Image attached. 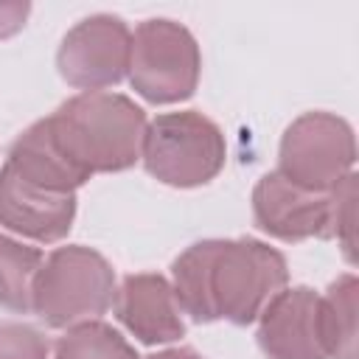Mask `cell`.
Listing matches in <instances>:
<instances>
[{"instance_id": "6da1fadb", "label": "cell", "mask_w": 359, "mask_h": 359, "mask_svg": "<svg viewBox=\"0 0 359 359\" xmlns=\"http://www.w3.org/2000/svg\"><path fill=\"white\" fill-rule=\"evenodd\" d=\"M174 297L194 323L227 320L252 325L264 306L286 289V258L258 238H205L171 264Z\"/></svg>"}, {"instance_id": "7a4b0ae2", "label": "cell", "mask_w": 359, "mask_h": 359, "mask_svg": "<svg viewBox=\"0 0 359 359\" xmlns=\"http://www.w3.org/2000/svg\"><path fill=\"white\" fill-rule=\"evenodd\" d=\"M45 123L56 149L84 177L126 171L140 160L146 112L121 93H79Z\"/></svg>"}, {"instance_id": "3957f363", "label": "cell", "mask_w": 359, "mask_h": 359, "mask_svg": "<svg viewBox=\"0 0 359 359\" xmlns=\"http://www.w3.org/2000/svg\"><path fill=\"white\" fill-rule=\"evenodd\" d=\"M112 264L81 244L53 250L34 286V314L48 328H73L98 320L115 300Z\"/></svg>"}, {"instance_id": "277c9868", "label": "cell", "mask_w": 359, "mask_h": 359, "mask_svg": "<svg viewBox=\"0 0 359 359\" xmlns=\"http://www.w3.org/2000/svg\"><path fill=\"white\" fill-rule=\"evenodd\" d=\"M143 168L171 188H199L219 177L227 160L222 129L196 109L163 112L146 123Z\"/></svg>"}, {"instance_id": "5b68a950", "label": "cell", "mask_w": 359, "mask_h": 359, "mask_svg": "<svg viewBox=\"0 0 359 359\" xmlns=\"http://www.w3.org/2000/svg\"><path fill=\"white\" fill-rule=\"evenodd\" d=\"M202 53L194 34L174 20H143L132 34L129 84L149 104H180L194 95Z\"/></svg>"}, {"instance_id": "8992f818", "label": "cell", "mask_w": 359, "mask_h": 359, "mask_svg": "<svg viewBox=\"0 0 359 359\" xmlns=\"http://www.w3.org/2000/svg\"><path fill=\"white\" fill-rule=\"evenodd\" d=\"M356 140L345 118L334 112H303L294 118L278 149V174L294 185L331 194L337 185L353 174Z\"/></svg>"}, {"instance_id": "52a82bcc", "label": "cell", "mask_w": 359, "mask_h": 359, "mask_svg": "<svg viewBox=\"0 0 359 359\" xmlns=\"http://www.w3.org/2000/svg\"><path fill=\"white\" fill-rule=\"evenodd\" d=\"M132 31L115 14H93L76 22L56 50L59 76L84 93L115 87L129 73Z\"/></svg>"}, {"instance_id": "ba28073f", "label": "cell", "mask_w": 359, "mask_h": 359, "mask_svg": "<svg viewBox=\"0 0 359 359\" xmlns=\"http://www.w3.org/2000/svg\"><path fill=\"white\" fill-rule=\"evenodd\" d=\"M252 219L261 233L278 241L331 238V194L306 191L269 171L252 188Z\"/></svg>"}, {"instance_id": "9c48e42d", "label": "cell", "mask_w": 359, "mask_h": 359, "mask_svg": "<svg viewBox=\"0 0 359 359\" xmlns=\"http://www.w3.org/2000/svg\"><path fill=\"white\" fill-rule=\"evenodd\" d=\"M73 219H76V194L45 188L3 163L0 227L39 244H56L70 233Z\"/></svg>"}, {"instance_id": "30bf717a", "label": "cell", "mask_w": 359, "mask_h": 359, "mask_svg": "<svg viewBox=\"0 0 359 359\" xmlns=\"http://www.w3.org/2000/svg\"><path fill=\"white\" fill-rule=\"evenodd\" d=\"M255 339L266 359H328L320 334V294L309 286L280 289L258 314Z\"/></svg>"}, {"instance_id": "8fae6325", "label": "cell", "mask_w": 359, "mask_h": 359, "mask_svg": "<svg viewBox=\"0 0 359 359\" xmlns=\"http://www.w3.org/2000/svg\"><path fill=\"white\" fill-rule=\"evenodd\" d=\"M115 317L143 345H165L185 334L182 309L168 278L157 272L126 275L115 289Z\"/></svg>"}, {"instance_id": "7c38bea8", "label": "cell", "mask_w": 359, "mask_h": 359, "mask_svg": "<svg viewBox=\"0 0 359 359\" xmlns=\"http://www.w3.org/2000/svg\"><path fill=\"white\" fill-rule=\"evenodd\" d=\"M6 165H11L17 174H22L45 188L62 191V194H76L90 180L56 149L45 118L31 123L22 135H17V140L8 149Z\"/></svg>"}, {"instance_id": "4fadbf2b", "label": "cell", "mask_w": 359, "mask_h": 359, "mask_svg": "<svg viewBox=\"0 0 359 359\" xmlns=\"http://www.w3.org/2000/svg\"><path fill=\"white\" fill-rule=\"evenodd\" d=\"M356 297L359 283L353 272L339 275L325 294H320V334L328 359H356Z\"/></svg>"}, {"instance_id": "5bb4252c", "label": "cell", "mask_w": 359, "mask_h": 359, "mask_svg": "<svg viewBox=\"0 0 359 359\" xmlns=\"http://www.w3.org/2000/svg\"><path fill=\"white\" fill-rule=\"evenodd\" d=\"M45 264L42 250L0 233V306L14 314L34 311V286Z\"/></svg>"}, {"instance_id": "9a60e30c", "label": "cell", "mask_w": 359, "mask_h": 359, "mask_svg": "<svg viewBox=\"0 0 359 359\" xmlns=\"http://www.w3.org/2000/svg\"><path fill=\"white\" fill-rule=\"evenodd\" d=\"M53 359H140V356L112 325L101 320H90L67 328L56 339Z\"/></svg>"}, {"instance_id": "2e32d148", "label": "cell", "mask_w": 359, "mask_h": 359, "mask_svg": "<svg viewBox=\"0 0 359 359\" xmlns=\"http://www.w3.org/2000/svg\"><path fill=\"white\" fill-rule=\"evenodd\" d=\"M331 238L342 247L348 264L356 258V174H348L331 191Z\"/></svg>"}, {"instance_id": "e0dca14e", "label": "cell", "mask_w": 359, "mask_h": 359, "mask_svg": "<svg viewBox=\"0 0 359 359\" xmlns=\"http://www.w3.org/2000/svg\"><path fill=\"white\" fill-rule=\"evenodd\" d=\"M0 359H48V339L28 323H0Z\"/></svg>"}, {"instance_id": "ac0fdd59", "label": "cell", "mask_w": 359, "mask_h": 359, "mask_svg": "<svg viewBox=\"0 0 359 359\" xmlns=\"http://www.w3.org/2000/svg\"><path fill=\"white\" fill-rule=\"evenodd\" d=\"M28 14H31L28 3H17V0L0 3V39H8L14 34H20L25 20H28Z\"/></svg>"}, {"instance_id": "d6986e66", "label": "cell", "mask_w": 359, "mask_h": 359, "mask_svg": "<svg viewBox=\"0 0 359 359\" xmlns=\"http://www.w3.org/2000/svg\"><path fill=\"white\" fill-rule=\"evenodd\" d=\"M146 359H202V353H196L194 348H165V351H157V353H151V356H146Z\"/></svg>"}]
</instances>
